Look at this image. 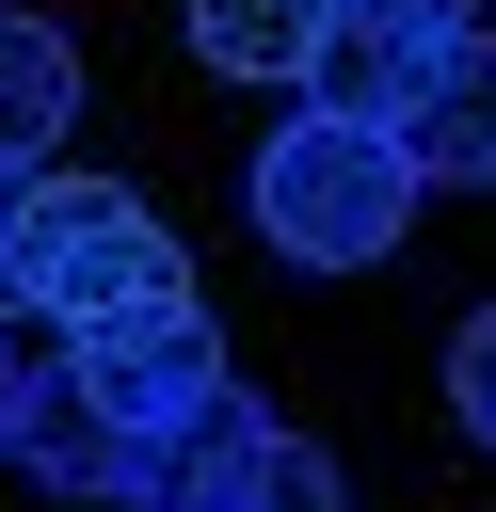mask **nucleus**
I'll return each instance as SVG.
<instances>
[{
  "label": "nucleus",
  "mask_w": 496,
  "mask_h": 512,
  "mask_svg": "<svg viewBox=\"0 0 496 512\" xmlns=\"http://www.w3.org/2000/svg\"><path fill=\"white\" fill-rule=\"evenodd\" d=\"M192 288V256H176V224L128 192V176H64V160H32L16 176V224H0V304H32V320H128V304H176Z\"/></svg>",
  "instance_id": "1"
},
{
  "label": "nucleus",
  "mask_w": 496,
  "mask_h": 512,
  "mask_svg": "<svg viewBox=\"0 0 496 512\" xmlns=\"http://www.w3.org/2000/svg\"><path fill=\"white\" fill-rule=\"evenodd\" d=\"M400 224H416V160H400V128H336V112H304V128L256 144V240H272L288 272H384Z\"/></svg>",
  "instance_id": "2"
},
{
  "label": "nucleus",
  "mask_w": 496,
  "mask_h": 512,
  "mask_svg": "<svg viewBox=\"0 0 496 512\" xmlns=\"http://www.w3.org/2000/svg\"><path fill=\"white\" fill-rule=\"evenodd\" d=\"M144 512H352V496H336V448L320 432H272L256 400H208L192 432H160Z\"/></svg>",
  "instance_id": "3"
},
{
  "label": "nucleus",
  "mask_w": 496,
  "mask_h": 512,
  "mask_svg": "<svg viewBox=\"0 0 496 512\" xmlns=\"http://www.w3.org/2000/svg\"><path fill=\"white\" fill-rule=\"evenodd\" d=\"M64 368H80L144 448H160V432H192L208 400H240V384H224V320H208L192 288H176V304H128V320H80V336H64Z\"/></svg>",
  "instance_id": "4"
},
{
  "label": "nucleus",
  "mask_w": 496,
  "mask_h": 512,
  "mask_svg": "<svg viewBox=\"0 0 496 512\" xmlns=\"http://www.w3.org/2000/svg\"><path fill=\"white\" fill-rule=\"evenodd\" d=\"M0 464L48 480V496H80V512H144V464H160V448H144V432L64 368V352H48V368L16 352V432H0Z\"/></svg>",
  "instance_id": "5"
},
{
  "label": "nucleus",
  "mask_w": 496,
  "mask_h": 512,
  "mask_svg": "<svg viewBox=\"0 0 496 512\" xmlns=\"http://www.w3.org/2000/svg\"><path fill=\"white\" fill-rule=\"evenodd\" d=\"M304 112H336V128H400L416 112V80H432V16H400V0H320V32H304Z\"/></svg>",
  "instance_id": "6"
},
{
  "label": "nucleus",
  "mask_w": 496,
  "mask_h": 512,
  "mask_svg": "<svg viewBox=\"0 0 496 512\" xmlns=\"http://www.w3.org/2000/svg\"><path fill=\"white\" fill-rule=\"evenodd\" d=\"M400 160H416V192H480V176H496V32H480V16L432 32V80H416V112H400Z\"/></svg>",
  "instance_id": "7"
},
{
  "label": "nucleus",
  "mask_w": 496,
  "mask_h": 512,
  "mask_svg": "<svg viewBox=\"0 0 496 512\" xmlns=\"http://www.w3.org/2000/svg\"><path fill=\"white\" fill-rule=\"evenodd\" d=\"M64 128H80V48H64V16L0 0V176L64 160Z\"/></svg>",
  "instance_id": "8"
},
{
  "label": "nucleus",
  "mask_w": 496,
  "mask_h": 512,
  "mask_svg": "<svg viewBox=\"0 0 496 512\" xmlns=\"http://www.w3.org/2000/svg\"><path fill=\"white\" fill-rule=\"evenodd\" d=\"M304 32H320V0H192V64H224V80H288Z\"/></svg>",
  "instance_id": "9"
},
{
  "label": "nucleus",
  "mask_w": 496,
  "mask_h": 512,
  "mask_svg": "<svg viewBox=\"0 0 496 512\" xmlns=\"http://www.w3.org/2000/svg\"><path fill=\"white\" fill-rule=\"evenodd\" d=\"M448 416H464V448H496V304L448 336Z\"/></svg>",
  "instance_id": "10"
},
{
  "label": "nucleus",
  "mask_w": 496,
  "mask_h": 512,
  "mask_svg": "<svg viewBox=\"0 0 496 512\" xmlns=\"http://www.w3.org/2000/svg\"><path fill=\"white\" fill-rule=\"evenodd\" d=\"M400 16H432V32H448V16H480V0H400Z\"/></svg>",
  "instance_id": "11"
},
{
  "label": "nucleus",
  "mask_w": 496,
  "mask_h": 512,
  "mask_svg": "<svg viewBox=\"0 0 496 512\" xmlns=\"http://www.w3.org/2000/svg\"><path fill=\"white\" fill-rule=\"evenodd\" d=\"M0 432H16V336H0Z\"/></svg>",
  "instance_id": "12"
},
{
  "label": "nucleus",
  "mask_w": 496,
  "mask_h": 512,
  "mask_svg": "<svg viewBox=\"0 0 496 512\" xmlns=\"http://www.w3.org/2000/svg\"><path fill=\"white\" fill-rule=\"evenodd\" d=\"M0 224H16V176H0Z\"/></svg>",
  "instance_id": "13"
}]
</instances>
